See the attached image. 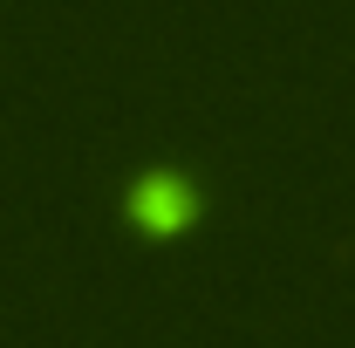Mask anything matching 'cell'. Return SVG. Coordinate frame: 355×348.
Here are the masks:
<instances>
[{
    "mask_svg": "<svg viewBox=\"0 0 355 348\" xmlns=\"http://www.w3.org/2000/svg\"><path fill=\"white\" fill-rule=\"evenodd\" d=\"M123 212L144 225V232H184L198 218V184L184 171H144L123 198Z\"/></svg>",
    "mask_w": 355,
    "mask_h": 348,
    "instance_id": "6da1fadb",
    "label": "cell"
}]
</instances>
